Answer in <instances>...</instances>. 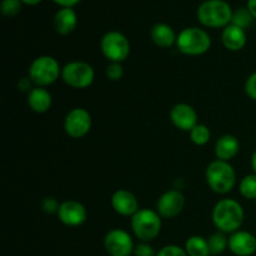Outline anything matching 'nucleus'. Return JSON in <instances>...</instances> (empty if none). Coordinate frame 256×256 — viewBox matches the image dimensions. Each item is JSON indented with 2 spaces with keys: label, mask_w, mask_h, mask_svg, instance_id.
<instances>
[{
  "label": "nucleus",
  "mask_w": 256,
  "mask_h": 256,
  "mask_svg": "<svg viewBox=\"0 0 256 256\" xmlns=\"http://www.w3.org/2000/svg\"><path fill=\"white\" fill-rule=\"evenodd\" d=\"M245 212L242 204L234 199H222L212 210V222L219 232L232 234L242 228Z\"/></svg>",
  "instance_id": "nucleus-1"
},
{
  "label": "nucleus",
  "mask_w": 256,
  "mask_h": 256,
  "mask_svg": "<svg viewBox=\"0 0 256 256\" xmlns=\"http://www.w3.org/2000/svg\"><path fill=\"white\" fill-rule=\"evenodd\" d=\"M205 179L212 192L216 194H228L236 184V172L229 162L216 159L208 165Z\"/></svg>",
  "instance_id": "nucleus-2"
},
{
  "label": "nucleus",
  "mask_w": 256,
  "mask_h": 256,
  "mask_svg": "<svg viewBox=\"0 0 256 256\" xmlns=\"http://www.w3.org/2000/svg\"><path fill=\"white\" fill-rule=\"evenodd\" d=\"M232 14L230 5L224 0H206L198 9V19L208 28H226Z\"/></svg>",
  "instance_id": "nucleus-3"
},
{
  "label": "nucleus",
  "mask_w": 256,
  "mask_h": 256,
  "mask_svg": "<svg viewBox=\"0 0 256 256\" xmlns=\"http://www.w3.org/2000/svg\"><path fill=\"white\" fill-rule=\"evenodd\" d=\"M176 46L182 54L199 56L209 52L212 38L200 28H186L178 35Z\"/></svg>",
  "instance_id": "nucleus-4"
},
{
  "label": "nucleus",
  "mask_w": 256,
  "mask_h": 256,
  "mask_svg": "<svg viewBox=\"0 0 256 256\" xmlns=\"http://www.w3.org/2000/svg\"><path fill=\"white\" fill-rule=\"evenodd\" d=\"M162 216L154 210L139 209V212L132 216V232L142 242L156 239L162 232Z\"/></svg>",
  "instance_id": "nucleus-5"
},
{
  "label": "nucleus",
  "mask_w": 256,
  "mask_h": 256,
  "mask_svg": "<svg viewBox=\"0 0 256 256\" xmlns=\"http://www.w3.org/2000/svg\"><path fill=\"white\" fill-rule=\"evenodd\" d=\"M62 75V69L55 58L50 55H42L32 60L29 68L30 82L36 86H49L54 84Z\"/></svg>",
  "instance_id": "nucleus-6"
},
{
  "label": "nucleus",
  "mask_w": 256,
  "mask_h": 256,
  "mask_svg": "<svg viewBox=\"0 0 256 256\" xmlns=\"http://www.w3.org/2000/svg\"><path fill=\"white\" fill-rule=\"evenodd\" d=\"M62 79L70 88L86 89L94 82L95 72L88 62H68L62 69Z\"/></svg>",
  "instance_id": "nucleus-7"
},
{
  "label": "nucleus",
  "mask_w": 256,
  "mask_h": 256,
  "mask_svg": "<svg viewBox=\"0 0 256 256\" xmlns=\"http://www.w3.org/2000/svg\"><path fill=\"white\" fill-rule=\"evenodd\" d=\"M100 49L110 62H122L130 55V42L122 32H109L102 36Z\"/></svg>",
  "instance_id": "nucleus-8"
},
{
  "label": "nucleus",
  "mask_w": 256,
  "mask_h": 256,
  "mask_svg": "<svg viewBox=\"0 0 256 256\" xmlns=\"http://www.w3.org/2000/svg\"><path fill=\"white\" fill-rule=\"evenodd\" d=\"M92 115L84 108H75L64 120L65 132L72 139H82L92 129Z\"/></svg>",
  "instance_id": "nucleus-9"
},
{
  "label": "nucleus",
  "mask_w": 256,
  "mask_h": 256,
  "mask_svg": "<svg viewBox=\"0 0 256 256\" xmlns=\"http://www.w3.org/2000/svg\"><path fill=\"white\" fill-rule=\"evenodd\" d=\"M104 248L110 256H130L134 252V242L129 232L112 229L105 235Z\"/></svg>",
  "instance_id": "nucleus-10"
},
{
  "label": "nucleus",
  "mask_w": 256,
  "mask_h": 256,
  "mask_svg": "<svg viewBox=\"0 0 256 256\" xmlns=\"http://www.w3.org/2000/svg\"><path fill=\"white\" fill-rule=\"evenodd\" d=\"M185 196L179 190H168L158 199L156 212L164 219L176 218L182 212Z\"/></svg>",
  "instance_id": "nucleus-11"
},
{
  "label": "nucleus",
  "mask_w": 256,
  "mask_h": 256,
  "mask_svg": "<svg viewBox=\"0 0 256 256\" xmlns=\"http://www.w3.org/2000/svg\"><path fill=\"white\" fill-rule=\"evenodd\" d=\"M58 218L66 226H80L86 222L88 212L84 205L75 200H66L60 204Z\"/></svg>",
  "instance_id": "nucleus-12"
},
{
  "label": "nucleus",
  "mask_w": 256,
  "mask_h": 256,
  "mask_svg": "<svg viewBox=\"0 0 256 256\" xmlns=\"http://www.w3.org/2000/svg\"><path fill=\"white\" fill-rule=\"evenodd\" d=\"M170 120L175 128L182 132H190L198 125V114L194 108L189 104H176L170 110Z\"/></svg>",
  "instance_id": "nucleus-13"
},
{
  "label": "nucleus",
  "mask_w": 256,
  "mask_h": 256,
  "mask_svg": "<svg viewBox=\"0 0 256 256\" xmlns=\"http://www.w3.org/2000/svg\"><path fill=\"white\" fill-rule=\"evenodd\" d=\"M230 252L236 256H252L256 252V236L252 232L238 230L229 238Z\"/></svg>",
  "instance_id": "nucleus-14"
},
{
  "label": "nucleus",
  "mask_w": 256,
  "mask_h": 256,
  "mask_svg": "<svg viewBox=\"0 0 256 256\" xmlns=\"http://www.w3.org/2000/svg\"><path fill=\"white\" fill-rule=\"evenodd\" d=\"M112 206L115 212L122 216H134L139 212V202L136 196L125 189L116 190L112 194Z\"/></svg>",
  "instance_id": "nucleus-15"
},
{
  "label": "nucleus",
  "mask_w": 256,
  "mask_h": 256,
  "mask_svg": "<svg viewBox=\"0 0 256 256\" xmlns=\"http://www.w3.org/2000/svg\"><path fill=\"white\" fill-rule=\"evenodd\" d=\"M240 152V142L234 135H222L215 142V155L216 159L230 162Z\"/></svg>",
  "instance_id": "nucleus-16"
},
{
  "label": "nucleus",
  "mask_w": 256,
  "mask_h": 256,
  "mask_svg": "<svg viewBox=\"0 0 256 256\" xmlns=\"http://www.w3.org/2000/svg\"><path fill=\"white\" fill-rule=\"evenodd\" d=\"M224 46L230 52H239L246 45V32L244 29L234 24H229L224 28L222 34Z\"/></svg>",
  "instance_id": "nucleus-17"
},
{
  "label": "nucleus",
  "mask_w": 256,
  "mask_h": 256,
  "mask_svg": "<svg viewBox=\"0 0 256 256\" xmlns=\"http://www.w3.org/2000/svg\"><path fill=\"white\" fill-rule=\"evenodd\" d=\"M52 94L46 89H44L42 86H36L29 90V94H28V105H29V108L32 112H38V114L46 112L52 108Z\"/></svg>",
  "instance_id": "nucleus-18"
},
{
  "label": "nucleus",
  "mask_w": 256,
  "mask_h": 256,
  "mask_svg": "<svg viewBox=\"0 0 256 256\" xmlns=\"http://www.w3.org/2000/svg\"><path fill=\"white\" fill-rule=\"evenodd\" d=\"M76 14L72 8H62L54 16V28L60 35L70 34L76 28Z\"/></svg>",
  "instance_id": "nucleus-19"
},
{
  "label": "nucleus",
  "mask_w": 256,
  "mask_h": 256,
  "mask_svg": "<svg viewBox=\"0 0 256 256\" xmlns=\"http://www.w3.org/2000/svg\"><path fill=\"white\" fill-rule=\"evenodd\" d=\"M150 38L155 45L160 48H170L176 44L178 36L172 26L164 22H158L150 30Z\"/></svg>",
  "instance_id": "nucleus-20"
},
{
  "label": "nucleus",
  "mask_w": 256,
  "mask_h": 256,
  "mask_svg": "<svg viewBox=\"0 0 256 256\" xmlns=\"http://www.w3.org/2000/svg\"><path fill=\"white\" fill-rule=\"evenodd\" d=\"M185 252L188 256H210L209 244H208V239L199 236V235H194L190 236L185 242Z\"/></svg>",
  "instance_id": "nucleus-21"
},
{
  "label": "nucleus",
  "mask_w": 256,
  "mask_h": 256,
  "mask_svg": "<svg viewBox=\"0 0 256 256\" xmlns=\"http://www.w3.org/2000/svg\"><path fill=\"white\" fill-rule=\"evenodd\" d=\"M208 244H209L210 254L212 256H218L222 254V252L229 248V238H226L225 232H212V234L208 238Z\"/></svg>",
  "instance_id": "nucleus-22"
},
{
  "label": "nucleus",
  "mask_w": 256,
  "mask_h": 256,
  "mask_svg": "<svg viewBox=\"0 0 256 256\" xmlns=\"http://www.w3.org/2000/svg\"><path fill=\"white\" fill-rule=\"evenodd\" d=\"M189 132H190V140H192L195 145H199V146H202V145L208 144L210 140V136H212L210 129L204 124L195 125Z\"/></svg>",
  "instance_id": "nucleus-23"
},
{
  "label": "nucleus",
  "mask_w": 256,
  "mask_h": 256,
  "mask_svg": "<svg viewBox=\"0 0 256 256\" xmlns=\"http://www.w3.org/2000/svg\"><path fill=\"white\" fill-rule=\"evenodd\" d=\"M239 192L245 199H256V174H249L240 182Z\"/></svg>",
  "instance_id": "nucleus-24"
},
{
  "label": "nucleus",
  "mask_w": 256,
  "mask_h": 256,
  "mask_svg": "<svg viewBox=\"0 0 256 256\" xmlns=\"http://www.w3.org/2000/svg\"><path fill=\"white\" fill-rule=\"evenodd\" d=\"M255 18L252 16V12H249V9H245V8H242V9H238L236 12L232 14V24L236 25V26L242 28V29H246L250 25L252 24V20Z\"/></svg>",
  "instance_id": "nucleus-25"
},
{
  "label": "nucleus",
  "mask_w": 256,
  "mask_h": 256,
  "mask_svg": "<svg viewBox=\"0 0 256 256\" xmlns=\"http://www.w3.org/2000/svg\"><path fill=\"white\" fill-rule=\"evenodd\" d=\"M22 0H2V12L5 16H14L22 10Z\"/></svg>",
  "instance_id": "nucleus-26"
},
{
  "label": "nucleus",
  "mask_w": 256,
  "mask_h": 256,
  "mask_svg": "<svg viewBox=\"0 0 256 256\" xmlns=\"http://www.w3.org/2000/svg\"><path fill=\"white\" fill-rule=\"evenodd\" d=\"M105 72H106L108 79L112 80V82H118L124 75V69H122V62H110L106 66Z\"/></svg>",
  "instance_id": "nucleus-27"
},
{
  "label": "nucleus",
  "mask_w": 256,
  "mask_h": 256,
  "mask_svg": "<svg viewBox=\"0 0 256 256\" xmlns=\"http://www.w3.org/2000/svg\"><path fill=\"white\" fill-rule=\"evenodd\" d=\"M156 256H188L186 252L178 245H166L156 252Z\"/></svg>",
  "instance_id": "nucleus-28"
},
{
  "label": "nucleus",
  "mask_w": 256,
  "mask_h": 256,
  "mask_svg": "<svg viewBox=\"0 0 256 256\" xmlns=\"http://www.w3.org/2000/svg\"><path fill=\"white\" fill-rule=\"evenodd\" d=\"M132 254L134 256H156L155 250L148 242H140V244L135 245Z\"/></svg>",
  "instance_id": "nucleus-29"
},
{
  "label": "nucleus",
  "mask_w": 256,
  "mask_h": 256,
  "mask_svg": "<svg viewBox=\"0 0 256 256\" xmlns=\"http://www.w3.org/2000/svg\"><path fill=\"white\" fill-rule=\"evenodd\" d=\"M245 92L250 99L256 102V72H252L245 82Z\"/></svg>",
  "instance_id": "nucleus-30"
},
{
  "label": "nucleus",
  "mask_w": 256,
  "mask_h": 256,
  "mask_svg": "<svg viewBox=\"0 0 256 256\" xmlns=\"http://www.w3.org/2000/svg\"><path fill=\"white\" fill-rule=\"evenodd\" d=\"M42 209L46 212H58L59 210L60 204H58V202L52 198H45L44 202H42Z\"/></svg>",
  "instance_id": "nucleus-31"
},
{
  "label": "nucleus",
  "mask_w": 256,
  "mask_h": 256,
  "mask_svg": "<svg viewBox=\"0 0 256 256\" xmlns=\"http://www.w3.org/2000/svg\"><path fill=\"white\" fill-rule=\"evenodd\" d=\"M52 2H55L56 4H59V5H62V8H72V6H74V5H76L80 0H52Z\"/></svg>",
  "instance_id": "nucleus-32"
},
{
  "label": "nucleus",
  "mask_w": 256,
  "mask_h": 256,
  "mask_svg": "<svg viewBox=\"0 0 256 256\" xmlns=\"http://www.w3.org/2000/svg\"><path fill=\"white\" fill-rule=\"evenodd\" d=\"M248 9L256 19V0H248Z\"/></svg>",
  "instance_id": "nucleus-33"
},
{
  "label": "nucleus",
  "mask_w": 256,
  "mask_h": 256,
  "mask_svg": "<svg viewBox=\"0 0 256 256\" xmlns=\"http://www.w3.org/2000/svg\"><path fill=\"white\" fill-rule=\"evenodd\" d=\"M19 88L22 90H26V89H30V82H28V79H20L19 82Z\"/></svg>",
  "instance_id": "nucleus-34"
},
{
  "label": "nucleus",
  "mask_w": 256,
  "mask_h": 256,
  "mask_svg": "<svg viewBox=\"0 0 256 256\" xmlns=\"http://www.w3.org/2000/svg\"><path fill=\"white\" fill-rule=\"evenodd\" d=\"M250 162H252V170H254V172L256 174V150L254 152H252V160H250Z\"/></svg>",
  "instance_id": "nucleus-35"
},
{
  "label": "nucleus",
  "mask_w": 256,
  "mask_h": 256,
  "mask_svg": "<svg viewBox=\"0 0 256 256\" xmlns=\"http://www.w3.org/2000/svg\"><path fill=\"white\" fill-rule=\"evenodd\" d=\"M22 2H24V4H28V5H38L40 2H42V0H22Z\"/></svg>",
  "instance_id": "nucleus-36"
}]
</instances>
